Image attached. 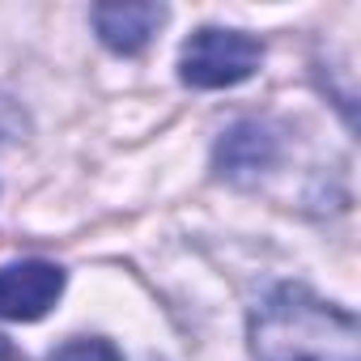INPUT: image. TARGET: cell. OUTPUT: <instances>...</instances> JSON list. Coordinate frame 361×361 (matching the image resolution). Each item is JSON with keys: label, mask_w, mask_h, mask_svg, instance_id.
<instances>
[{"label": "cell", "mask_w": 361, "mask_h": 361, "mask_svg": "<svg viewBox=\"0 0 361 361\" xmlns=\"http://www.w3.org/2000/svg\"><path fill=\"white\" fill-rule=\"evenodd\" d=\"M64 293V268L47 259H22L0 268V319L9 323H35L43 319Z\"/></svg>", "instance_id": "3957f363"}, {"label": "cell", "mask_w": 361, "mask_h": 361, "mask_svg": "<svg viewBox=\"0 0 361 361\" xmlns=\"http://www.w3.org/2000/svg\"><path fill=\"white\" fill-rule=\"evenodd\" d=\"M22 132H26V115H22V106H18L13 98L0 94V140H18Z\"/></svg>", "instance_id": "52a82bcc"}, {"label": "cell", "mask_w": 361, "mask_h": 361, "mask_svg": "<svg viewBox=\"0 0 361 361\" xmlns=\"http://www.w3.org/2000/svg\"><path fill=\"white\" fill-rule=\"evenodd\" d=\"M251 353L255 361H361V327L353 310L281 285L251 310Z\"/></svg>", "instance_id": "6da1fadb"}, {"label": "cell", "mask_w": 361, "mask_h": 361, "mask_svg": "<svg viewBox=\"0 0 361 361\" xmlns=\"http://www.w3.org/2000/svg\"><path fill=\"white\" fill-rule=\"evenodd\" d=\"M217 170L230 178V183H251V178L268 174L281 161V136L268 123L243 119L234 123L221 140H217Z\"/></svg>", "instance_id": "277c9868"}, {"label": "cell", "mask_w": 361, "mask_h": 361, "mask_svg": "<svg viewBox=\"0 0 361 361\" xmlns=\"http://www.w3.org/2000/svg\"><path fill=\"white\" fill-rule=\"evenodd\" d=\"M0 361H18V348H13L5 336H0Z\"/></svg>", "instance_id": "ba28073f"}, {"label": "cell", "mask_w": 361, "mask_h": 361, "mask_svg": "<svg viewBox=\"0 0 361 361\" xmlns=\"http://www.w3.org/2000/svg\"><path fill=\"white\" fill-rule=\"evenodd\" d=\"M166 22V5L153 0H115V5H98L94 9V30L98 39L119 51V56H136L153 43V35Z\"/></svg>", "instance_id": "5b68a950"}, {"label": "cell", "mask_w": 361, "mask_h": 361, "mask_svg": "<svg viewBox=\"0 0 361 361\" xmlns=\"http://www.w3.org/2000/svg\"><path fill=\"white\" fill-rule=\"evenodd\" d=\"M47 361H123V357H119V348H115L111 340H102V336H81V340L60 344Z\"/></svg>", "instance_id": "8992f818"}, {"label": "cell", "mask_w": 361, "mask_h": 361, "mask_svg": "<svg viewBox=\"0 0 361 361\" xmlns=\"http://www.w3.org/2000/svg\"><path fill=\"white\" fill-rule=\"evenodd\" d=\"M264 64V43L243 35V30H221L204 26L183 43L178 56V77L192 90H226L247 77H255Z\"/></svg>", "instance_id": "7a4b0ae2"}]
</instances>
